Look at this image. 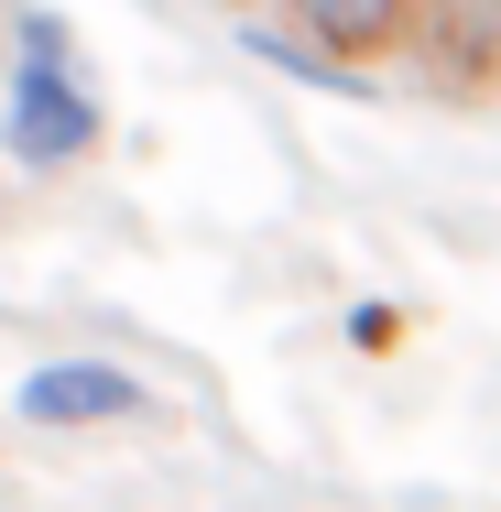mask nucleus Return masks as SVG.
Returning <instances> with one entry per match:
<instances>
[{
	"label": "nucleus",
	"instance_id": "f257e3e1",
	"mask_svg": "<svg viewBox=\"0 0 501 512\" xmlns=\"http://www.w3.org/2000/svg\"><path fill=\"white\" fill-rule=\"evenodd\" d=\"M109 131L99 109V77L77 66V33L55 11H11V77H0V153L22 175H66L88 164Z\"/></svg>",
	"mask_w": 501,
	"mask_h": 512
},
{
	"label": "nucleus",
	"instance_id": "7ed1b4c3",
	"mask_svg": "<svg viewBox=\"0 0 501 512\" xmlns=\"http://www.w3.org/2000/svg\"><path fill=\"white\" fill-rule=\"evenodd\" d=\"M414 55H425V77H436L447 99H480L501 77V0H425Z\"/></svg>",
	"mask_w": 501,
	"mask_h": 512
},
{
	"label": "nucleus",
	"instance_id": "39448f33",
	"mask_svg": "<svg viewBox=\"0 0 501 512\" xmlns=\"http://www.w3.org/2000/svg\"><path fill=\"white\" fill-rule=\"evenodd\" d=\"M349 338H360V349H393L403 316H393V306H360V316H349Z\"/></svg>",
	"mask_w": 501,
	"mask_h": 512
},
{
	"label": "nucleus",
	"instance_id": "f03ea898",
	"mask_svg": "<svg viewBox=\"0 0 501 512\" xmlns=\"http://www.w3.org/2000/svg\"><path fill=\"white\" fill-rule=\"evenodd\" d=\"M11 414H22L33 436H88V425L142 414V382H131L120 360H33V371L11 382Z\"/></svg>",
	"mask_w": 501,
	"mask_h": 512
},
{
	"label": "nucleus",
	"instance_id": "20e7f679",
	"mask_svg": "<svg viewBox=\"0 0 501 512\" xmlns=\"http://www.w3.org/2000/svg\"><path fill=\"white\" fill-rule=\"evenodd\" d=\"M305 33V55H327V66H360V55H393L414 44V22H425V0H284Z\"/></svg>",
	"mask_w": 501,
	"mask_h": 512
}]
</instances>
